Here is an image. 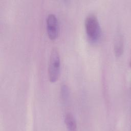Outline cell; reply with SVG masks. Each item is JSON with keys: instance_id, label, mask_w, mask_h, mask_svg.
Returning a JSON list of instances; mask_svg holds the SVG:
<instances>
[{"instance_id": "8992f818", "label": "cell", "mask_w": 131, "mask_h": 131, "mask_svg": "<svg viewBox=\"0 0 131 131\" xmlns=\"http://www.w3.org/2000/svg\"><path fill=\"white\" fill-rule=\"evenodd\" d=\"M66 85H62L61 87V95L62 99L64 100H66L67 98L68 97V88L67 86H66Z\"/></svg>"}, {"instance_id": "7a4b0ae2", "label": "cell", "mask_w": 131, "mask_h": 131, "mask_svg": "<svg viewBox=\"0 0 131 131\" xmlns=\"http://www.w3.org/2000/svg\"><path fill=\"white\" fill-rule=\"evenodd\" d=\"M60 71V58L58 50L53 48L51 51L49 66L48 77L51 82H56L59 76Z\"/></svg>"}, {"instance_id": "3957f363", "label": "cell", "mask_w": 131, "mask_h": 131, "mask_svg": "<svg viewBox=\"0 0 131 131\" xmlns=\"http://www.w3.org/2000/svg\"><path fill=\"white\" fill-rule=\"evenodd\" d=\"M47 31L48 37L51 40H55L58 35V23L56 15L53 13L48 15L46 19Z\"/></svg>"}, {"instance_id": "6da1fadb", "label": "cell", "mask_w": 131, "mask_h": 131, "mask_svg": "<svg viewBox=\"0 0 131 131\" xmlns=\"http://www.w3.org/2000/svg\"><path fill=\"white\" fill-rule=\"evenodd\" d=\"M84 26L89 40L92 43L97 42L101 37V29L97 16L93 14L88 15Z\"/></svg>"}, {"instance_id": "5b68a950", "label": "cell", "mask_w": 131, "mask_h": 131, "mask_svg": "<svg viewBox=\"0 0 131 131\" xmlns=\"http://www.w3.org/2000/svg\"><path fill=\"white\" fill-rule=\"evenodd\" d=\"M64 122L67 128L71 131L76 130L77 129V123L73 115L70 112L66 114L64 116Z\"/></svg>"}, {"instance_id": "277c9868", "label": "cell", "mask_w": 131, "mask_h": 131, "mask_svg": "<svg viewBox=\"0 0 131 131\" xmlns=\"http://www.w3.org/2000/svg\"><path fill=\"white\" fill-rule=\"evenodd\" d=\"M114 49L116 56L119 57L123 53L124 40L123 37L121 34H118L115 38Z\"/></svg>"}]
</instances>
